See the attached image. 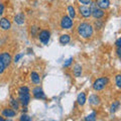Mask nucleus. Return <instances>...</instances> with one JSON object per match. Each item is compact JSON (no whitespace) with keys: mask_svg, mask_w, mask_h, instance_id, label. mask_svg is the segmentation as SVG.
Listing matches in <instances>:
<instances>
[{"mask_svg":"<svg viewBox=\"0 0 121 121\" xmlns=\"http://www.w3.org/2000/svg\"><path fill=\"white\" fill-rule=\"evenodd\" d=\"M78 33L82 36L83 39H89L93 35L94 32V27L88 22H81L78 25Z\"/></svg>","mask_w":121,"mask_h":121,"instance_id":"obj_1","label":"nucleus"},{"mask_svg":"<svg viewBox=\"0 0 121 121\" xmlns=\"http://www.w3.org/2000/svg\"><path fill=\"white\" fill-rule=\"evenodd\" d=\"M18 101L22 106H27L30 101V94L28 87L22 86L18 89Z\"/></svg>","mask_w":121,"mask_h":121,"instance_id":"obj_2","label":"nucleus"},{"mask_svg":"<svg viewBox=\"0 0 121 121\" xmlns=\"http://www.w3.org/2000/svg\"><path fill=\"white\" fill-rule=\"evenodd\" d=\"M11 60H12V59H11L9 52H4L0 54V74H2L6 70V68L9 67Z\"/></svg>","mask_w":121,"mask_h":121,"instance_id":"obj_3","label":"nucleus"},{"mask_svg":"<svg viewBox=\"0 0 121 121\" xmlns=\"http://www.w3.org/2000/svg\"><path fill=\"white\" fill-rule=\"evenodd\" d=\"M91 14H92V16L94 18H96V19H99V18H102L104 16V10L99 8V7L97 6L96 2H91Z\"/></svg>","mask_w":121,"mask_h":121,"instance_id":"obj_4","label":"nucleus"},{"mask_svg":"<svg viewBox=\"0 0 121 121\" xmlns=\"http://www.w3.org/2000/svg\"><path fill=\"white\" fill-rule=\"evenodd\" d=\"M107 84H108V78L107 77L98 78L93 83V89L95 91H101L105 88V86Z\"/></svg>","mask_w":121,"mask_h":121,"instance_id":"obj_5","label":"nucleus"},{"mask_svg":"<svg viewBox=\"0 0 121 121\" xmlns=\"http://www.w3.org/2000/svg\"><path fill=\"white\" fill-rule=\"evenodd\" d=\"M72 26H73V19L68 15L63 16L62 20H60V27L64 29H70Z\"/></svg>","mask_w":121,"mask_h":121,"instance_id":"obj_6","label":"nucleus"},{"mask_svg":"<svg viewBox=\"0 0 121 121\" xmlns=\"http://www.w3.org/2000/svg\"><path fill=\"white\" fill-rule=\"evenodd\" d=\"M39 39L40 40V43H43V44H48V40L51 39V32L47 29L41 30V31H39Z\"/></svg>","mask_w":121,"mask_h":121,"instance_id":"obj_7","label":"nucleus"},{"mask_svg":"<svg viewBox=\"0 0 121 121\" xmlns=\"http://www.w3.org/2000/svg\"><path fill=\"white\" fill-rule=\"evenodd\" d=\"M32 94L35 98L36 99H41V100H44L45 99V94L43 92V90L40 88V87H35V89L32 90Z\"/></svg>","mask_w":121,"mask_h":121,"instance_id":"obj_8","label":"nucleus"},{"mask_svg":"<svg viewBox=\"0 0 121 121\" xmlns=\"http://www.w3.org/2000/svg\"><path fill=\"white\" fill-rule=\"evenodd\" d=\"M79 12H80V14L85 18H88L92 15L91 14V8L88 6H86V5H82V6L79 7Z\"/></svg>","mask_w":121,"mask_h":121,"instance_id":"obj_9","label":"nucleus"},{"mask_svg":"<svg viewBox=\"0 0 121 121\" xmlns=\"http://www.w3.org/2000/svg\"><path fill=\"white\" fill-rule=\"evenodd\" d=\"M24 21H25V15L24 13H22V12H18L16 15L14 16V22L16 24H23L24 23Z\"/></svg>","mask_w":121,"mask_h":121,"instance_id":"obj_10","label":"nucleus"},{"mask_svg":"<svg viewBox=\"0 0 121 121\" xmlns=\"http://www.w3.org/2000/svg\"><path fill=\"white\" fill-rule=\"evenodd\" d=\"M0 27H1L3 30H8L11 27V23H10V20L7 19V18L3 17L0 19Z\"/></svg>","mask_w":121,"mask_h":121,"instance_id":"obj_11","label":"nucleus"},{"mask_svg":"<svg viewBox=\"0 0 121 121\" xmlns=\"http://www.w3.org/2000/svg\"><path fill=\"white\" fill-rule=\"evenodd\" d=\"M89 103L91 105H93V106H97V105H99L101 103V99H100V97L98 95L93 94V95H91L89 97Z\"/></svg>","mask_w":121,"mask_h":121,"instance_id":"obj_12","label":"nucleus"},{"mask_svg":"<svg viewBox=\"0 0 121 121\" xmlns=\"http://www.w3.org/2000/svg\"><path fill=\"white\" fill-rule=\"evenodd\" d=\"M97 6L101 9H107L110 5V0H96Z\"/></svg>","mask_w":121,"mask_h":121,"instance_id":"obj_13","label":"nucleus"},{"mask_svg":"<svg viewBox=\"0 0 121 121\" xmlns=\"http://www.w3.org/2000/svg\"><path fill=\"white\" fill-rule=\"evenodd\" d=\"M16 112H15L13 109H9V108H5L3 109L2 111V115L4 117H7V118H10V117H14Z\"/></svg>","mask_w":121,"mask_h":121,"instance_id":"obj_14","label":"nucleus"},{"mask_svg":"<svg viewBox=\"0 0 121 121\" xmlns=\"http://www.w3.org/2000/svg\"><path fill=\"white\" fill-rule=\"evenodd\" d=\"M30 80H31V82L33 83V84H39L40 83V77L36 72H31V74H30Z\"/></svg>","mask_w":121,"mask_h":121,"instance_id":"obj_15","label":"nucleus"},{"mask_svg":"<svg viewBox=\"0 0 121 121\" xmlns=\"http://www.w3.org/2000/svg\"><path fill=\"white\" fill-rule=\"evenodd\" d=\"M87 101V98H86V94L84 92H81L80 94L78 95V98H77V102L78 104L80 106H83Z\"/></svg>","mask_w":121,"mask_h":121,"instance_id":"obj_16","label":"nucleus"},{"mask_svg":"<svg viewBox=\"0 0 121 121\" xmlns=\"http://www.w3.org/2000/svg\"><path fill=\"white\" fill-rule=\"evenodd\" d=\"M73 73H74L75 77H77V78L81 77V75H82V66L79 65V64H76V65L74 66Z\"/></svg>","mask_w":121,"mask_h":121,"instance_id":"obj_17","label":"nucleus"},{"mask_svg":"<svg viewBox=\"0 0 121 121\" xmlns=\"http://www.w3.org/2000/svg\"><path fill=\"white\" fill-rule=\"evenodd\" d=\"M71 41V37L69 35H62L60 36V43L62 44H68Z\"/></svg>","mask_w":121,"mask_h":121,"instance_id":"obj_18","label":"nucleus"},{"mask_svg":"<svg viewBox=\"0 0 121 121\" xmlns=\"http://www.w3.org/2000/svg\"><path fill=\"white\" fill-rule=\"evenodd\" d=\"M10 105L11 107H12V109L15 111V110H18V108H19V101L18 100H15L14 98H11L10 99Z\"/></svg>","mask_w":121,"mask_h":121,"instance_id":"obj_19","label":"nucleus"},{"mask_svg":"<svg viewBox=\"0 0 121 121\" xmlns=\"http://www.w3.org/2000/svg\"><path fill=\"white\" fill-rule=\"evenodd\" d=\"M120 106V102L119 101H114L113 103L111 104V107H110V112L111 113H114L117 111V109L119 108Z\"/></svg>","mask_w":121,"mask_h":121,"instance_id":"obj_20","label":"nucleus"},{"mask_svg":"<svg viewBox=\"0 0 121 121\" xmlns=\"http://www.w3.org/2000/svg\"><path fill=\"white\" fill-rule=\"evenodd\" d=\"M68 12H69V16L72 18V19L75 18V16H76V10H75V8L72 5L68 6Z\"/></svg>","mask_w":121,"mask_h":121,"instance_id":"obj_21","label":"nucleus"},{"mask_svg":"<svg viewBox=\"0 0 121 121\" xmlns=\"http://www.w3.org/2000/svg\"><path fill=\"white\" fill-rule=\"evenodd\" d=\"M103 25H104V22L102 21V20H96L95 22H94V26H95V29L100 30L102 27H103Z\"/></svg>","mask_w":121,"mask_h":121,"instance_id":"obj_22","label":"nucleus"},{"mask_svg":"<svg viewBox=\"0 0 121 121\" xmlns=\"http://www.w3.org/2000/svg\"><path fill=\"white\" fill-rule=\"evenodd\" d=\"M37 31H39V28L35 25H32L31 28H30V35H31V37H35L37 35Z\"/></svg>","mask_w":121,"mask_h":121,"instance_id":"obj_23","label":"nucleus"},{"mask_svg":"<svg viewBox=\"0 0 121 121\" xmlns=\"http://www.w3.org/2000/svg\"><path fill=\"white\" fill-rule=\"evenodd\" d=\"M86 121H96V113L95 112H92L91 114H89L88 116L85 118Z\"/></svg>","mask_w":121,"mask_h":121,"instance_id":"obj_24","label":"nucleus"},{"mask_svg":"<svg viewBox=\"0 0 121 121\" xmlns=\"http://www.w3.org/2000/svg\"><path fill=\"white\" fill-rule=\"evenodd\" d=\"M19 121H32V119H31V117L28 116L26 113H23V114L20 116Z\"/></svg>","mask_w":121,"mask_h":121,"instance_id":"obj_25","label":"nucleus"},{"mask_svg":"<svg viewBox=\"0 0 121 121\" xmlns=\"http://www.w3.org/2000/svg\"><path fill=\"white\" fill-rule=\"evenodd\" d=\"M115 83L118 88H121V74H118L115 76Z\"/></svg>","mask_w":121,"mask_h":121,"instance_id":"obj_26","label":"nucleus"},{"mask_svg":"<svg viewBox=\"0 0 121 121\" xmlns=\"http://www.w3.org/2000/svg\"><path fill=\"white\" fill-rule=\"evenodd\" d=\"M72 62H73V58H70V59H68L66 62H65V64H64V68H67V67H69L71 64H72Z\"/></svg>","mask_w":121,"mask_h":121,"instance_id":"obj_27","label":"nucleus"},{"mask_svg":"<svg viewBox=\"0 0 121 121\" xmlns=\"http://www.w3.org/2000/svg\"><path fill=\"white\" fill-rule=\"evenodd\" d=\"M79 2L81 3L83 5H88V4H91V2H92V0H79Z\"/></svg>","mask_w":121,"mask_h":121,"instance_id":"obj_28","label":"nucleus"},{"mask_svg":"<svg viewBox=\"0 0 121 121\" xmlns=\"http://www.w3.org/2000/svg\"><path fill=\"white\" fill-rule=\"evenodd\" d=\"M22 56H23V54H18L14 56V63H17L18 60H19L21 58H22Z\"/></svg>","mask_w":121,"mask_h":121,"instance_id":"obj_29","label":"nucleus"},{"mask_svg":"<svg viewBox=\"0 0 121 121\" xmlns=\"http://www.w3.org/2000/svg\"><path fill=\"white\" fill-rule=\"evenodd\" d=\"M116 55L118 56L119 59H121V48H117V50H116Z\"/></svg>","mask_w":121,"mask_h":121,"instance_id":"obj_30","label":"nucleus"},{"mask_svg":"<svg viewBox=\"0 0 121 121\" xmlns=\"http://www.w3.org/2000/svg\"><path fill=\"white\" fill-rule=\"evenodd\" d=\"M115 44H116V47H117V48H121V37H120V39H118L116 40Z\"/></svg>","mask_w":121,"mask_h":121,"instance_id":"obj_31","label":"nucleus"},{"mask_svg":"<svg viewBox=\"0 0 121 121\" xmlns=\"http://www.w3.org/2000/svg\"><path fill=\"white\" fill-rule=\"evenodd\" d=\"M3 11H4V5L2 3H0V15L3 14Z\"/></svg>","mask_w":121,"mask_h":121,"instance_id":"obj_32","label":"nucleus"},{"mask_svg":"<svg viewBox=\"0 0 121 121\" xmlns=\"http://www.w3.org/2000/svg\"><path fill=\"white\" fill-rule=\"evenodd\" d=\"M22 112H23V113H26V112H27V108H26L25 106H23V109H22Z\"/></svg>","mask_w":121,"mask_h":121,"instance_id":"obj_33","label":"nucleus"},{"mask_svg":"<svg viewBox=\"0 0 121 121\" xmlns=\"http://www.w3.org/2000/svg\"><path fill=\"white\" fill-rule=\"evenodd\" d=\"M0 121H5V119L3 118V117H1V116H0Z\"/></svg>","mask_w":121,"mask_h":121,"instance_id":"obj_34","label":"nucleus"},{"mask_svg":"<svg viewBox=\"0 0 121 121\" xmlns=\"http://www.w3.org/2000/svg\"><path fill=\"white\" fill-rule=\"evenodd\" d=\"M5 121H13V120L10 119V118H7V119H5Z\"/></svg>","mask_w":121,"mask_h":121,"instance_id":"obj_35","label":"nucleus"}]
</instances>
